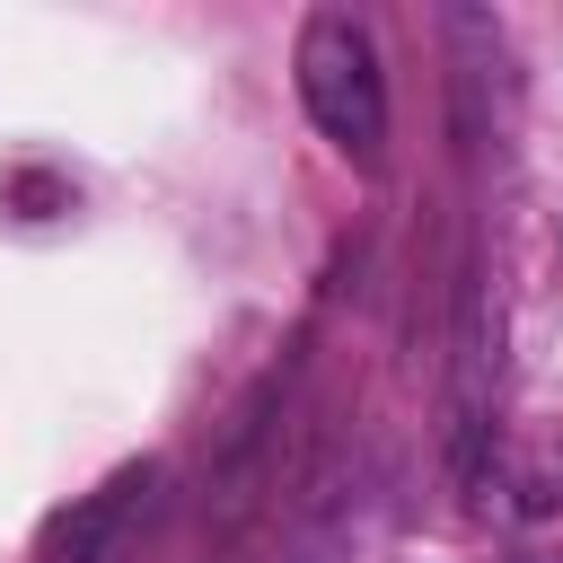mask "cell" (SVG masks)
<instances>
[{
    "instance_id": "cell-1",
    "label": "cell",
    "mask_w": 563,
    "mask_h": 563,
    "mask_svg": "<svg viewBox=\"0 0 563 563\" xmlns=\"http://www.w3.org/2000/svg\"><path fill=\"white\" fill-rule=\"evenodd\" d=\"M299 97H308V114H317V132L334 150H352L361 167L378 158V141H387V88H378V44L352 18L317 9L299 26Z\"/></svg>"
},
{
    "instance_id": "cell-2",
    "label": "cell",
    "mask_w": 563,
    "mask_h": 563,
    "mask_svg": "<svg viewBox=\"0 0 563 563\" xmlns=\"http://www.w3.org/2000/svg\"><path fill=\"white\" fill-rule=\"evenodd\" d=\"M141 493H150V466H114L97 493H79V501L35 537V563H106V554L123 545V528H132Z\"/></svg>"
}]
</instances>
